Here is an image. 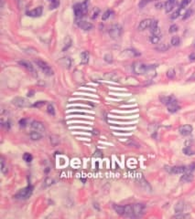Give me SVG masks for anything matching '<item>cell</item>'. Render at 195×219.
<instances>
[{
    "mask_svg": "<svg viewBox=\"0 0 195 219\" xmlns=\"http://www.w3.org/2000/svg\"><path fill=\"white\" fill-rule=\"evenodd\" d=\"M155 67L153 65H147L141 62H137L133 66V70L134 72L138 75H145L149 74V72L154 70Z\"/></svg>",
    "mask_w": 195,
    "mask_h": 219,
    "instance_id": "6da1fadb",
    "label": "cell"
},
{
    "mask_svg": "<svg viewBox=\"0 0 195 219\" xmlns=\"http://www.w3.org/2000/svg\"><path fill=\"white\" fill-rule=\"evenodd\" d=\"M35 62H36V64L38 65V67L45 73L46 75H48V76H52V75L53 74V70L52 69V68L48 65V63H46L45 61H43V60H41V59H37V60H35Z\"/></svg>",
    "mask_w": 195,
    "mask_h": 219,
    "instance_id": "7a4b0ae2",
    "label": "cell"
},
{
    "mask_svg": "<svg viewBox=\"0 0 195 219\" xmlns=\"http://www.w3.org/2000/svg\"><path fill=\"white\" fill-rule=\"evenodd\" d=\"M32 192H33V187L31 185H29L25 188L21 189L18 193H16L15 197L18 199H26L31 196Z\"/></svg>",
    "mask_w": 195,
    "mask_h": 219,
    "instance_id": "3957f363",
    "label": "cell"
},
{
    "mask_svg": "<svg viewBox=\"0 0 195 219\" xmlns=\"http://www.w3.org/2000/svg\"><path fill=\"white\" fill-rule=\"evenodd\" d=\"M109 35L112 39H119L121 35H122V28L119 25H114L110 28V30H109Z\"/></svg>",
    "mask_w": 195,
    "mask_h": 219,
    "instance_id": "277c9868",
    "label": "cell"
},
{
    "mask_svg": "<svg viewBox=\"0 0 195 219\" xmlns=\"http://www.w3.org/2000/svg\"><path fill=\"white\" fill-rule=\"evenodd\" d=\"M12 103L18 108H25V107H29L30 105L29 102L26 99L21 98V97H17V98H15L13 101H12Z\"/></svg>",
    "mask_w": 195,
    "mask_h": 219,
    "instance_id": "5b68a950",
    "label": "cell"
},
{
    "mask_svg": "<svg viewBox=\"0 0 195 219\" xmlns=\"http://www.w3.org/2000/svg\"><path fill=\"white\" fill-rule=\"evenodd\" d=\"M74 15H75L76 18H78V19H81L82 18V16L86 13L85 10L83 9L82 4H78V3H75L74 5Z\"/></svg>",
    "mask_w": 195,
    "mask_h": 219,
    "instance_id": "8992f818",
    "label": "cell"
},
{
    "mask_svg": "<svg viewBox=\"0 0 195 219\" xmlns=\"http://www.w3.org/2000/svg\"><path fill=\"white\" fill-rule=\"evenodd\" d=\"M166 170L170 173V174H184L186 172V166H174V167H166Z\"/></svg>",
    "mask_w": 195,
    "mask_h": 219,
    "instance_id": "52a82bcc",
    "label": "cell"
},
{
    "mask_svg": "<svg viewBox=\"0 0 195 219\" xmlns=\"http://www.w3.org/2000/svg\"><path fill=\"white\" fill-rule=\"evenodd\" d=\"M145 210V205L142 204H133V212H134V217L141 216Z\"/></svg>",
    "mask_w": 195,
    "mask_h": 219,
    "instance_id": "ba28073f",
    "label": "cell"
},
{
    "mask_svg": "<svg viewBox=\"0 0 195 219\" xmlns=\"http://www.w3.org/2000/svg\"><path fill=\"white\" fill-rule=\"evenodd\" d=\"M167 107H168V111H169V112H171V113H174V112H178L179 110H180V108L176 99H174L173 101H170V102L167 105Z\"/></svg>",
    "mask_w": 195,
    "mask_h": 219,
    "instance_id": "9c48e42d",
    "label": "cell"
},
{
    "mask_svg": "<svg viewBox=\"0 0 195 219\" xmlns=\"http://www.w3.org/2000/svg\"><path fill=\"white\" fill-rule=\"evenodd\" d=\"M179 131H180V133L181 135L188 136L192 132V127L191 125H189V124H186V125H183V126L180 127Z\"/></svg>",
    "mask_w": 195,
    "mask_h": 219,
    "instance_id": "30bf717a",
    "label": "cell"
},
{
    "mask_svg": "<svg viewBox=\"0 0 195 219\" xmlns=\"http://www.w3.org/2000/svg\"><path fill=\"white\" fill-rule=\"evenodd\" d=\"M27 15L29 17H31V18H39L42 15V7H38L37 8H35L31 11H28Z\"/></svg>",
    "mask_w": 195,
    "mask_h": 219,
    "instance_id": "8fae6325",
    "label": "cell"
},
{
    "mask_svg": "<svg viewBox=\"0 0 195 219\" xmlns=\"http://www.w3.org/2000/svg\"><path fill=\"white\" fill-rule=\"evenodd\" d=\"M77 24H78V26H79L82 29H83V30L88 31V30H91V29L93 28V25H92V24H91L90 22L85 21V20L80 19V20L77 22Z\"/></svg>",
    "mask_w": 195,
    "mask_h": 219,
    "instance_id": "7c38bea8",
    "label": "cell"
},
{
    "mask_svg": "<svg viewBox=\"0 0 195 219\" xmlns=\"http://www.w3.org/2000/svg\"><path fill=\"white\" fill-rule=\"evenodd\" d=\"M31 127L33 128V130L37 131H40L41 133H43L45 131V127H44L43 123H40V121H36V120L32 121Z\"/></svg>",
    "mask_w": 195,
    "mask_h": 219,
    "instance_id": "4fadbf2b",
    "label": "cell"
},
{
    "mask_svg": "<svg viewBox=\"0 0 195 219\" xmlns=\"http://www.w3.org/2000/svg\"><path fill=\"white\" fill-rule=\"evenodd\" d=\"M150 30L152 35H161L160 34V28L158 27V23L157 20H152L151 26H150Z\"/></svg>",
    "mask_w": 195,
    "mask_h": 219,
    "instance_id": "5bb4252c",
    "label": "cell"
},
{
    "mask_svg": "<svg viewBox=\"0 0 195 219\" xmlns=\"http://www.w3.org/2000/svg\"><path fill=\"white\" fill-rule=\"evenodd\" d=\"M151 23H152V19H149V18L142 20L139 24V26H138V29L139 30H145V29L150 28Z\"/></svg>",
    "mask_w": 195,
    "mask_h": 219,
    "instance_id": "9a60e30c",
    "label": "cell"
},
{
    "mask_svg": "<svg viewBox=\"0 0 195 219\" xmlns=\"http://www.w3.org/2000/svg\"><path fill=\"white\" fill-rule=\"evenodd\" d=\"M193 180V174L192 173H184L183 175L181 176L180 181L183 182H190Z\"/></svg>",
    "mask_w": 195,
    "mask_h": 219,
    "instance_id": "2e32d148",
    "label": "cell"
},
{
    "mask_svg": "<svg viewBox=\"0 0 195 219\" xmlns=\"http://www.w3.org/2000/svg\"><path fill=\"white\" fill-rule=\"evenodd\" d=\"M184 209H185V204H184V203L182 202V201L178 202L177 204L175 205V212H176L177 214L183 213Z\"/></svg>",
    "mask_w": 195,
    "mask_h": 219,
    "instance_id": "e0dca14e",
    "label": "cell"
},
{
    "mask_svg": "<svg viewBox=\"0 0 195 219\" xmlns=\"http://www.w3.org/2000/svg\"><path fill=\"white\" fill-rule=\"evenodd\" d=\"M42 135L43 133L40 132V131H33L30 132V138L34 141H38V140H40L42 138Z\"/></svg>",
    "mask_w": 195,
    "mask_h": 219,
    "instance_id": "ac0fdd59",
    "label": "cell"
},
{
    "mask_svg": "<svg viewBox=\"0 0 195 219\" xmlns=\"http://www.w3.org/2000/svg\"><path fill=\"white\" fill-rule=\"evenodd\" d=\"M125 215L129 216V217H134L133 204H127L125 206Z\"/></svg>",
    "mask_w": 195,
    "mask_h": 219,
    "instance_id": "d6986e66",
    "label": "cell"
},
{
    "mask_svg": "<svg viewBox=\"0 0 195 219\" xmlns=\"http://www.w3.org/2000/svg\"><path fill=\"white\" fill-rule=\"evenodd\" d=\"M89 61V53L87 51H83L81 54V63L82 64H87Z\"/></svg>",
    "mask_w": 195,
    "mask_h": 219,
    "instance_id": "ffe728a7",
    "label": "cell"
},
{
    "mask_svg": "<svg viewBox=\"0 0 195 219\" xmlns=\"http://www.w3.org/2000/svg\"><path fill=\"white\" fill-rule=\"evenodd\" d=\"M18 64H19V65H21L22 67H24L25 69H27L28 70L31 71V72H33V71H34V68H33V66H32L29 62H28V61H25V60H22V61H19V62H18Z\"/></svg>",
    "mask_w": 195,
    "mask_h": 219,
    "instance_id": "44dd1931",
    "label": "cell"
},
{
    "mask_svg": "<svg viewBox=\"0 0 195 219\" xmlns=\"http://www.w3.org/2000/svg\"><path fill=\"white\" fill-rule=\"evenodd\" d=\"M114 209H115V211H116L118 215H125V206L115 204V205H114Z\"/></svg>",
    "mask_w": 195,
    "mask_h": 219,
    "instance_id": "7402d4cb",
    "label": "cell"
},
{
    "mask_svg": "<svg viewBox=\"0 0 195 219\" xmlns=\"http://www.w3.org/2000/svg\"><path fill=\"white\" fill-rule=\"evenodd\" d=\"M160 39H161V35H151L149 40L152 44H157L160 41Z\"/></svg>",
    "mask_w": 195,
    "mask_h": 219,
    "instance_id": "603a6c76",
    "label": "cell"
},
{
    "mask_svg": "<svg viewBox=\"0 0 195 219\" xmlns=\"http://www.w3.org/2000/svg\"><path fill=\"white\" fill-rule=\"evenodd\" d=\"M175 98L173 96H167V97H162V98H160V101H161V102L163 103V104H165V105H168L170 101H173Z\"/></svg>",
    "mask_w": 195,
    "mask_h": 219,
    "instance_id": "cb8c5ba5",
    "label": "cell"
},
{
    "mask_svg": "<svg viewBox=\"0 0 195 219\" xmlns=\"http://www.w3.org/2000/svg\"><path fill=\"white\" fill-rule=\"evenodd\" d=\"M174 6H175V3L170 2V1H168V2L165 4V10H166L167 13H169V12L173 9Z\"/></svg>",
    "mask_w": 195,
    "mask_h": 219,
    "instance_id": "d4e9b609",
    "label": "cell"
},
{
    "mask_svg": "<svg viewBox=\"0 0 195 219\" xmlns=\"http://www.w3.org/2000/svg\"><path fill=\"white\" fill-rule=\"evenodd\" d=\"M114 14V12L112 11V10H106L104 13L103 14V17H102V20H104V21H105V20H107L109 18H110L112 15Z\"/></svg>",
    "mask_w": 195,
    "mask_h": 219,
    "instance_id": "484cf974",
    "label": "cell"
},
{
    "mask_svg": "<svg viewBox=\"0 0 195 219\" xmlns=\"http://www.w3.org/2000/svg\"><path fill=\"white\" fill-rule=\"evenodd\" d=\"M170 43H171V45H172V46L177 47V46H179V45H180V38H179L178 36H173V38L171 39V41H170Z\"/></svg>",
    "mask_w": 195,
    "mask_h": 219,
    "instance_id": "4316f807",
    "label": "cell"
},
{
    "mask_svg": "<svg viewBox=\"0 0 195 219\" xmlns=\"http://www.w3.org/2000/svg\"><path fill=\"white\" fill-rule=\"evenodd\" d=\"M169 45H167V44H160L158 47H157V50L164 52V51H166V50H169Z\"/></svg>",
    "mask_w": 195,
    "mask_h": 219,
    "instance_id": "83f0119b",
    "label": "cell"
},
{
    "mask_svg": "<svg viewBox=\"0 0 195 219\" xmlns=\"http://www.w3.org/2000/svg\"><path fill=\"white\" fill-rule=\"evenodd\" d=\"M51 3L50 5V8L51 9H54V8H57L60 5V2L58 1V0H49Z\"/></svg>",
    "mask_w": 195,
    "mask_h": 219,
    "instance_id": "f1b7e54d",
    "label": "cell"
},
{
    "mask_svg": "<svg viewBox=\"0 0 195 219\" xmlns=\"http://www.w3.org/2000/svg\"><path fill=\"white\" fill-rule=\"evenodd\" d=\"M23 159H24V161H26L27 163H30L32 161V155L30 153H24V155H23Z\"/></svg>",
    "mask_w": 195,
    "mask_h": 219,
    "instance_id": "f546056e",
    "label": "cell"
},
{
    "mask_svg": "<svg viewBox=\"0 0 195 219\" xmlns=\"http://www.w3.org/2000/svg\"><path fill=\"white\" fill-rule=\"evenodd\" d=\"M191 2V0H182L181 3H180V9H183L185 8L186 7L189 6V4Z\"/></svg>",
    "mask_w": 195,
    "mask_h": 219,
    "instance_id": "4dcf8cb0",
    "label": "cell"
},
{
    "mask_svg": "<svg viewBox=\"0 0 195 219\" xmlns=\"http://www.w3.org/2000/svg\"><path fill=\"white\" fill-rule=\"evenodd\" d=\"M1 172L4 174H7V172H8V170H7V166L6 165V164H5V162H4V160L2 159V161H1Z\"/></svg>",
    "mask_w": 195,
    "mask_h": 219,
    "instance_id": "1f68e13d",
    "label": "cell"
},
{
    "mask_svg": "<svg viewBox=\"0 0 195 219\" xmlns=\"http://www.w3.org/2000/svg\"><path fill=\"white\" fill-rule=\"evenodd\" d=\"M167 77L169 79H173L175 77V70L173 69H170L167 71Z\"/></svg>",
    "mask_w": 195,
    "mask_h": 219,
    "instance_id": "d6a6232c",
    "label": "cell"
},
{
    "mask_svg": "<svg viewBox=\"0 0 195 219\" xmlns=\"http://www.w3.org/2000/svg\"><path fill=\"white\" fill-rule=\"evenodd\" d=\"M99 13H100V9H99L98 7H95V8L93 10V13H92V18H93V19L96 18L97 17H98Z\"/></svg>",
    "mask_w": 195,
    "mask_h": 219,
    "instance_id": "836d02e7",
    "label": "cell"
},
{
    "mask_svg": "<svg viewBox=\"0 0 195 219\" xmlns=\"http://www.w3.org/2000/svg\"><path fill=\"white\" fill-rule=\"evenodd\" d=\"M151 1H152V0H141V1L139 2V4H138V7L140 8H143L144 7H146V6H147Z\"/></svg>",
    "mask_w": 195,
    "mask_h": 219,
    "instance_id": "e575fe53",
    "label": "cell"
},
{
    "mask_svg": "<svg viewBox=\"0 0 195 219\" xmlns=\"http://www.w3.org/2000/svg\"><path fill=\"white\" fill-rule=\"evenodd\" d=\"M195 170V164H191L188 166H186V172L185 173H192Z\"/></svg>",
    "mask_w": 195,
    "mask_h": 219,
    "instance_id": "d590c367",
    "label": "cell"
},
{
    "mask_svg": "<svg viewBox=\"0 0 195 219\" xmlns=\"http://www.w3.org/2000/svg\"><path fill=\"white\" fill-rule=\"evenodd\" d=\"M104 61H106L107 63H111L113 61V57L111 54H106V55H104Z\"/></svg>",
    "mask_w": 195,
    "mask_h": 219,
    "instance_id": "8d00e7d4",
    "label": "cell"
},
{
    "mask_svg": "<svg viewBox=\"0 0 195 219\" xmlns=\"http://www.w3.org/2000/svg\"><path fill=\"white\" fill-rule=\"evenodd\" d=\"M47 110H48V112L50 113L51 115H55V111H54V107L52 105V104H49L48 105V108H47Z\"/></svg>",
    "mask_w": 195,
    "mask_h": 219,
    "instance_id": "74e56055",
    "label": "cell"
},
{
    "mask_svg": "<svg viewBox=\"0 0 195 219\" xmlns=\"http://www.w3.org/2000/svg\"><path fill=\"white\" fill-rule=\"evenodd\" d=\"M180 8H179L177 11H175L174 12V13L171 15V17H170V18H171V19H176V18H178L179 17H180Z\"/></svg>",
    "mask_w": 195,
    "mask_h": 219,
    "instance_id": "f35d334b",
    "label": "cell"
},
{
    "mask_svg": "<svg viewBox=\"0 0 195 219\" xmlns=\"http://www.w3.org/2000/svg\"><path fill=\"white\" fill-rule=\"evenodd\" d=\"M183 153L186 154V155H192L194 153L191 150V148L189 147V146H187V147H185L184 149H183Z\"/></svg>",
    "mask_w": 195,
    "mask_h": 219,
    "instance_id": "ab89813d",
    "label": "cell"
},
{
    "mask_svg": "<svg viewBox=\"0 0 195 219\" xmlns=\"http://www.w3.org/2000/svg\"><path fill=\"white\" fill-rule=\"evenodd\" d=\"M51 142H52V145H57L58 143H59V138L58 137H56V136H51Z\"/></svg>",
    "mask_w": 195,
    "mask_h": 219,
    "instance_id": "60d3db41",
    "label": "cell"
},
{
    "mask_svg": "<svg viewBox=\"0 0 195 219\" xmlns=\"http://www.w3.org/2000/svg\"><path fill=\"white\" fill-rule=\"evenodd\" d=\"M193 13V10L192 9H189L186 13L184 14V16H183V18H182V19H187L188 18H190L191 16V14Z\"/></svg>",
    "mask_w": 195,
    "mask_h": 219,
    "instance_id": "b9f144b4",
    "label": "cell"
},
{
    "mask_svg": "<svg viewBox=\"0 0 195 219\" xmlns=\"http://www.w3.org/2000/svg\"><path fill=\"white\" fill-rule=\"evenodd\" d=\"M71 39L69 38V40H68V42H65V45H64V47H63V51H65V50H67L68 48L71 47Z\"/></svg>",
    "mask_w": 195,
    "mask_h": 219,
    "instance_id": "7bdbcfd3",
    "label": "cell"
},
{
    "mask_svg": "<svg viewBox=\"0 0 195 219\" xmlns=\"http://www.w3.org/2000/svg\"><path fill=\"white\" fill-rule=\"evenodd\" d=\"M173 217L174 218H188V217H190V215H184V214H182V213H180L179 215H176Z\"/></svg>",
    "mask_w": 195,
    "mask_h": 219,
    "instance_id": "ee69618b",
    "label": "cell"
},
{
    "mask_svg": "<svg viewBox=\"0 0 195 219\" xmlns=\"http://www.w3.org/2000/svg\"><path fill=\"white\" fill-rule=\"evenodd\" d=\"M176 31H178V26H177V25H172V26H170V28H169V32H170V33H174V32H176Z\"/></svg>",
    "mask_w": 195,
    "mask_h": 219,
    "instance_id": "f6af8a7d",
    "label": "cell"
},
{
    "mask_svg": "<svg viewBox=\"0 0 195 219\" xmlns=\"http://www.w3.org/2000/svg\"><path fill=\"white\" fill-rule=\"evenodd\" d=\"M26 124H27V120H26V119H22V120H19V125H20V127H25Z\"/></svg>",
    "mask_w": 195,
    "mask_h": 219,
    "instance_id": "bcb514c9",
    "label": "cell"
},
{
    "mask_svg": "<svg viewBox=\"0 0 195 219\" xmlns=\"http://www.w3.org/2000/svg\"><path fill=\"white\" fill-rule=\"evenodd\" d=\"M45 104V101H38V102H36V103H34V107H41L42 105H44Z\"/></svg>",
    "mask_w": 195,
    "mask_h": 219,
    "instance_id": "7dc6e473",
    "label": "cell"
},
{
    "mask_svg": "<svg viewBox=\"0 0 195 219\" xmlns=\"http://www.w3.org/2000/svg\"><path fill=\"white\" fill-rule=\"evenodd\" d=\"M128 144L129 145H135V147H139V145L138 144V143H136L135 142H134V141H130V142H128Z\"/></svg>",
    "mask_w": 195,
    "mask_h": 219,
    "instance_id": "c3c4849f",
    "label": "cell"
},
{
    "mask_svg": "<svg viewBox=\"0 0 195 219\" xmlns=\"http://www.w3.org/2000/svg\"><path fill=\"white\" fill-rule=\"evenodd\" d=\"M189 58H190V60H191V61L195 60V53H191V54L189 56Z\"/></svg>",
    "mask_w": 195,
    "mask_h": 219,
    "instance_id": "681fc988",
    "label": "cell"
},
{
    "mask_svg": "<svg viewBox=\"0 0 195 219\" xmlns=\"http://www.w3.org/2000/svg\"><path fill=\"white\" fill-rule=\"evenodd\" d=\"M94 156H102V154H101V152L100 151H96L95 153H94Z\"/></svg>",
    "mask_w": 195,
    "mask_h": 219,
    "instance_id": "f907efd6",
    "label": "cell"
},
{
    "mask_svg": "<svg viewBox=\"0 0 195 219\" xmlns=\"http://www.w3.org/2000/svg\"><path fill=\"white\" fill-rule=\"evenodd\" d=\"M156 7H157V8H161V7H162V4H161V3H160V4H157V5H156Z\"/></svg>",
    "mask_w": 195,
    "mask_h": 219,
    "instance_id": "816d5d0a",
    "label": "cell"
},
{
    "mask_svg": "<svg viewBox=\"0 0 195 219\" xmlns=\"http://www.w3.org/2000/svg\"><path fill=\"white\" fill-rule=\"evenodd\" d=\"M170 2H173V3H176V0H169Z\"/></svg>",
    "mask_w": 195,
    "mask_h": 219,
    "instance_id": "f5cc1de1",
    "label": "cell"
},
{
    "mask_svg": "<svg viewBox=\"0 0 195 219\" xmlns=\"http://www.w3.org/2000/svg\"><path fill=\"white\" fill-rule=\"evenodd\" d=\"M194 46H195V42H194Z\"/></svg>",
    "mask_w": 195,
    "mask_h": 219,
    "instance_id": "db71d44e",
    "label": "cell"
}]
</instances>
